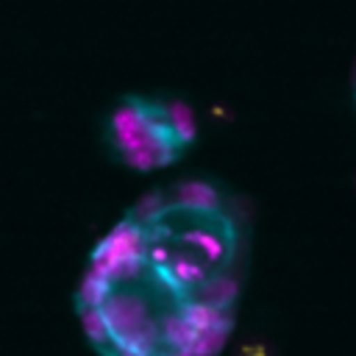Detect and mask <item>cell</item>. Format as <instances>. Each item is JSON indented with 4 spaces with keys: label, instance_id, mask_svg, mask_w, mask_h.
<instances>
[{
    "label": "cell",
    "instance_id": "1",
    "mask_svg": "<svg viewBox=\"0 0 356 356\" xmlns=\"http://www.w3.org/2000/svg\"><path fill=\"white\" fill-rule=\"evenodd\" d=\"M239 209L181 184L139 203L95 250L78 309L103 356H214L242 284Z\"/></svg>",
    "mask_w": 356,
    "mask_h": 356
},
{
    "label": "cell",
    "instance_id": "2",
    "mask_svg": "<svg viewBox=\"0 0 356 356\" xmlns=\"http://www.w3.org/2000/svg\"><path fill=\"white\" fill-rule=\"evenodd\" d=\"M189 139V117L170 103L134 100L114 117V142L120 153L142 170L170 164L184 153Z\"/></svg>",
    "mask_w": 356,
    "mask_h": 356
}]
</instances>
